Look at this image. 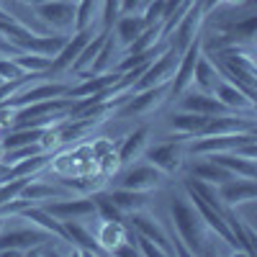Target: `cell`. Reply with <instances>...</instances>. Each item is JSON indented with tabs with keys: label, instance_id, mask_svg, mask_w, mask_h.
Listing matches in <instances>:
<instances>
[{
	"label": "cell",
	"instance_id": "cell-1",
	"mask_svg": "<svg viewBox=\"0 0 257 257\" xmlns=\"http://www.w3.org/2000/svg\"><path fill=\"white\" fill-rule=\"evenodd\" d=\"M170 211H173V221H175V229H178L180 244L188 249V254H206L208 252L206 234L211 229L203 224V219L198 216V211L193 208V203L188 198L178 196Z\"/></svg>",
	"mask_w": 257,
	"mask_h": 257
},
{
	"label": "cell",
	"instance_id": "cell-2",
	"mask_svg": "<svg viewBox=\"0 0 257 257\" xmlns=\"http://www.w3.org/2000/svg\"><path fill=\"white\" fill-rule=\"evenodd\" d=\"M167 95H170V82H160V85H152V88H144V90H134L113 113L118 118L149 116V113H155L160 105L167 100Z\"/></svg>",
	"mask_w": 257,
	"mask_h": 257
},
{
	"label": "cell",
	"instance_id": "cell-3",
	"mask_svg": "<svg viewBox=\"0 0 257 257\" xmlns=\"http://www.w3.org/2000/svg\"><path fill=\"white\" fill-rule=\"evenodd\" d=\"M52 237H54V234H49L47 229H41V226L13 229V231L0 229V254H29L31 249L47 244Z\"/></svg>",
	"mask_w": 257,
	"mask_h": 257
},
{
	"label": "cell",
	"instance_id": "cell-4",
	"mask_svg": "<svg viewBox=\"0 0 257 257\" xmlns=\"http://www.w3.org/2000/svg\"><path fill=\"white\" fill-rule=\"evenodd\" d=\"M41 24L52 26L57 34H72L75 31V0H41L31 6Z\"/></svg>",
	"mask_w": 257,
	"mask_h": 257
},
{
	"label": "cell",
	"instance_id": "cell-5",
	"mask_svg": "<svg viewBox=\"0 0 257 257\" xmlns=\"http://www.w3.org/2000/svg\"><path fill=\"white\" fill-rule=\"evenodd\" d=\"M185 137H178L173 142H162V144H155V147H147L144 155H147V162L155 165L160 173L165 175H175L180 173L183 167V160H185Z\"/></svg>",
	"mask_w": 257,
	"mask_h": 257
},
{
	"label": "cell",
	"instance_id": "cell-6",
	"mask_svg": "<svg viewBox=\"0 0 257 257\" xmlns=\"http://www.w3.org/2000/svg\"><path fill=\"white\" fill-rule=\"evenodd\" d=\"M203 18H206V13H203V8H201V0H193L190 3V8L185 11V16L178 21V26L170 31V47H173V52L180 57L193 41L198 39V31H201V24H203Z\"/></svg>",
	"mask_w": 257,
	"mask_h": 257
},
{
	"label": "cell",
	"instance_id": "cell-7",
	"mask_svg": "<svg viewBox=\"0 0 257 257\" xmlns=\"http://www.w3.org/2000/svg\"><path fill=\"white\" fill-rule=\"evenodd\" d=\"M93 36H95V24L88 26V29L72 31V39L67 36V41L62 44V49L52 57L49 70H47V72H41V77H44V75H62V72H70V64L77 59V54L82 52V47L88 44Z\"/></svg>",
	"mask_w": 257,
	"mask_h": 257
},
{
	"label": "cell",
	"instance_id": "cell-8",
	"mask_svg": "<svg viewBox=\"0 0 257 257\" xmlns=\"http://www.w3.org/2000/svg\"><path fill=\"white\" fill-rule=\"evenodd\" d=\"M203 54V41L201 36L193 41V44L178 57V64H175V72H173V80H170V95L173 98H180L190 85H193V72H196V62L198 57Z\"/></svg>",
	"mask_w": 257,
	"mask_h": 257
},
{
	"label": "cell",
	"instance_id": "cell-9",
	"mask_svg": "<svg viewBox=\"0 0 257 257\" xmlns=\"http://www.w3.org/2000/svg\"><path fill=\"white\" fill-rule=\"evenodd\" d=\"M128 170H123L121 178H118V185L121 188H132V190H157L165 185V173H160V170L155 165H126Z\"/></svg>",
	"mask_w": 257,
	"mask_h": 257
},
{
	"label": "cell",
	"instance_id": "cell-10",
	"mask_svg": "<svg viewBox=\"0 0 257 257\" xmlns=\"http://www.w3.org/2000/svg\"><path fill=\"white\" fill-rule=\"evenodd\" d=\"M216 193L224 206L234 208V206H242V203H252L257 198V183L252 178H229L224 183L216 185Z\"/></svg>",
	"mask_w": 257,
	"mask_h": 257
},
{
	"label": "cell",
	"instance_id": "cell-11",
	"mask_svg": "<svg viewBox=\"0 0 257 257\" xmlns=\"http://www.w3.org/2000/svg\"><path fill=\"white\" fill-rule=\"evenodd\" d=\"M180 111H190V113H201V116H221V113H237L229 111L226 105L213 95V93H203V90H185L180 95Z\"/></svg>",
	"mask_w": 257,
	"mask_h": 257
},
{
	"label": "cell",
	"instance_id": "cell-12",
	"mask_svg": "<svg viewBox=\"0 0 257 257\" xmlns=\"http://www.w3.org/2000/svg\"><path fill=\"white\" fill-rule=\"evenodd\" d=\"M239 132H254V118H239V113H221L208 116L201 126L198 137H213V134H239Z\"/></svg>",
	"mask_w": 257,
	"mask_h": 257
},
{
	"label": "cell",
	"instance_id": "cell-13",
	"mask_svg": "<svg viewBox=\"0 0 257 257\" xmlns=\"http://www.w3.org/2000/svg\"><path fill=\"white\" fill-rule=\"evenodd\" d=\"M121 77V72L116 70H105V72H98V75H80V82L77 85H70L67 88V98L77 100V98H90L95 93H103L105 88H111V85H116Z\"/></svg>",
	"mask_w": 257,
	"mask_h": 257
},
{
	"label": "cell",
	"instance_id": "cell-14",
	"mask_svg": "<svg viewBox=\"0 0 257 257\" xmlns=\"http://www.w3.org/2000/svg\"><path fill=\"white\" fill-rule=\"evenodd\" d=\"M41 208L49 211L52 216L57 219H85V216H93L95 213V206H93V198L90 196H77V198H62V201H54V203H41Z\"/></svg>",
	"mask_w": 257,
	"mask_h": 257
},
{
	"label": "cell",
	"instance_id": "cell-15",
	"mask_svg": "<svg viewBox=\"0 0 257 257\" xmlns=\"http://www.w3.org/2000/svg\"><path fill=\"white\" fill-rule=\"evenodd\" d=\"M128 224H132L134 229H137V234H142V237H147V239H152V242H157L167 254H175V247H173V242H170V237H167V231L160 226V221L157 219H152V216H147L144 211H132L128 213Z\"/></svg>",
	"mask_w": 257,
	"mask_h": 257
},
{
	"label": "cell",
	"instance_id": "cell-16",
	"mask_svg": "<svg viewBox=\"0 0 257 257\" xmlns=\"http://www.w3.org/2000/svg\"><path fill=\"white\" fill-rule=\"evenodd\" d=\"M64 224V234H67V242L75 247L77 254H108L95 239V234H90L77 219H62Z\"/></svg>",
	"mask_w": 257,
	"mask_h": 257
},
{
	"label": "cell",
	"instance_id": "cell-17",
	"mask_svg": "<svg viewBox=\"0 0 257 257\" xmlns=\"http://www.w3.org/2000/svg\"><path fill=\"white\" fill-rule=\"evenodd\" d=\"M254 29H257V16H247L239 24H226L221 26V36L213 41V47L221 49V47H234V44H249Z\"/></svg>",
	"mask_w": 257,
	"mask_h": 257
},
{
	"label": "cell",
	"instance_id": "cell-18",
	"mask_svg": "<svg viewBox=\"0 0 257 257\" xmlns=\"http://www.w3.org/2000/svg\"><path fill=\"white\" fill-rule=\"evenodd\" d=\"M147 137H149V126H137L132 134H126V139L121 142V147L116 149V155H118V162L121 167L126 165H132L134 160H139L144 155V149H147Z\"/></svg>",
	"mask_w": 257,
	"mask_h": 257
},
{
	"label": "cell",
	"instance_id": "cell-19",
	"mask_svg": "<svg viewBox=\"0 0 257 257\" xmlns=\"http://www.w3.org/2000/svg\"><path fill=\"white\" fill-rule=\"evenodd\" d=\"M213 95H216L229 111H237V113H242V111H247V113H254V98H249L244 90H239L237 85H231V82H219L216 85V90H213Z\"/></svg>",
	"mask_w": 257,
	"mask_h": 257
},
{
	"label": "cell",
	"instance_id": "cell-20",
	"mask_svg": "<svg viewBox=\"0 0 257 257\" xmlns=\"http://www.w3.org/2000/svg\"><path fill=\"white\" fill-rule=\"evenodd\" d=\"M111 201L118 206L121 213H132V211H144L152 201V190H132V188H116V190H108Z\"/></svg>",
	"mask_w": 257,
	"mask_h": 257
},
{
	"label": "cell",
	"instance_id": "cell-21",
	"mask_svg": "<svg viewBox=\"0 0 257 257\" xmlns=\"http://www.w3.org/2000/svg\"><path fill=\"white\" fill-rule=\"evenodd\" d=\"M206 157H211L216 165H221L224 170H229V173L237 175V178H252V180L257 178V165L249 157H242L237 152H213V155H206Z\"/></svg>",
	"mask_w": 257,
	"mask_h": 257
},
{
	"label": "cell",
	"instance_id": "cell-22",
	"mask_svg": "<svg viewBox=\"0 0 257 257\" xmlns=\"http://www.w3.org/2000/svg\"><path fill=\"white\" fill-rule=\"evenodd\" d=\"M18 219L34 221L36 226L47 229L49 234H54V237H59L62 242H67V234H64V224H62V219L52 216V213H49V211H44V208H41L39 203H36V206H26L24 211L18 213Z\"/></svg>",
	"mask_w": 257,
	"mask_h": 257
},
{
	"label": "cell",
	"instance_id": "cell-23",
	"mask_svg": "<svg viewBox=\"0 0 257 257\" xmlns=\"http://www.w3.org/2000/svg\"><path fill=\"white\" fill-rule=\"evenodd\" d=\"M113 29H116L118 47H128V44H132V41L147 29V21H144V16H142L139 11H137V13H121V16L116 18Z\"/></svg>",
	"mask_w": 257,
	"mask_h": 257
},
{
	"label": "cell",
	"instance_id": "cell-24",
	"mask_svg": "<svg viewBox=\"0 0 257 257\" xmlns=\"http://www.w3.org/2000/svg\"><path fill=\"white\" fill-rule=\"evenodd\" d=\"M219 82H221V72L216 70V64L208 59V54H201L196 62V72H193V85L203 93H213Z\"/></svg>",
	"mask_w": 257,
	"mask_h": 257
},
{
	"label": "cell",
	"instance_id": "cell-25",
	"mask_svg": "<svg viewBox=\"0 0 257 257\" xmlns=\"http://www.w3.org/2000/svg\"><path fill=\"white\" fill-rule=\"evenodd\" d=\"M111 31H98L90 41H88V44H85L82 47V52L77 54V59L70 64V72H75V77H80V75H85V72H88L90 70V64H93V59H95V54L100 52V47H103V41H105V36H108Z\"/></svg>",
	"mask_w": 257,
	"mask_h": 257
},
{
	"label": "cell",
	"instance_id": "cell-26",
	"mask_svg": "<svg viewBox=\"0 0 257 257\" xmlns=\"http://www.w3.org/2000/svg\"><path fill=\"white\" fill-rule=\"evenodd\" d=\"M49 162H52V152H39V155H34V157L18 160V162H13V165L8 167L6 180H13V178H31V175L39 173V170H44ZM6 180H3V183H6Z\"/></svg>",
	"mask_w": 257,
	"mask_h": 257
},
{
	"label": "cell",
	"instance_id": "cell-27",
	"mask_svg": "<svg viewBox=\"0 0 257 257\" xmlns=\"http://www.w3.org/2000/svg\"><path fill=\"white\" fill-rule=\"evenodd\" d=\"M190 175H193V178H198V180H206V183H213V185H219V183L234 178L229 170H224L221 165H216L211 157H203L201 162L190 165Z\"/></svg>",
	"mask_w": 257,
	"mask_h": 257
},
{
	"label": "cell",
	"instance_id": "cell-28",
	"mask_svg": "<svg viewBox=\"0 0 257 257\" xmlns=\"http://www.w3.org/2000/svg\"><path fill=\"white\" fill-rule=\"evenodd\" d=\"M208 116H201V113H190V111H180V113H173L170 116V128H175V132L185 139L190 137H198L201 126L206 123Z\"/></svg>",
	"mask_w": 257,
	"mask_h": 257
},
{
	"label": "cell",
	"instance_id": "cell-29",
	"mask_svg": "<svg viewBox=\"0 0 257 257\" xmlns=\"http://www.w3.org/2000/svg\"><path fill=\"white\" fill-rule=\"evenodd\" d=\"M95 239H98V244H100L105 252L111 254V249H113L118 242L126 239V226H123V221H103V224L98 226Z\"/></svg>",
	"mask_w": 257,
	"mask_h": 257
},
{
	"label": "cell",
	"instance_id": "cell-30",
	"mask_svg": "<svg viewBox=\"0 0 257 257\" xmlns=\"http://www.w3.org/2000/svg\"><path fill=\"white\" fill-rule=\"evenodd\" d=\"M57 193H59V188H54L52 183H41V180L31 178V180L24 185V190L18 193V198H24V201H29L31 206H36V203H44L47 198L57 196Z\"/></svg>",
	"mask_w": 257,
	"mask_h": 257
},
{
	"label": "cell",
	"instance_id": "cell-31",
	"mask_svg": "<svg viewBox=\"0 0 257 257\" xmlns=\"http://www.w3.org/2000/svg\"><path fill=\"white\" fill-rule=\"evenodd\" d=\"M116 49H118V41L108 34L105 36V41H103V47H100V52L95 54V59H93V64H90V70L85 72V75H98V72H105V70H111L113 67V57H116Z\"/></svg>",
	"mask_w": 257,
	"mask_h": 257
},
{
	"label": "cell",
	"instance_id": "cell-32",
	"mask_svg": "<svg viewBox=\"0 0 257 257\" xmlns=\"http://www.w3.org/2000/svg\"><path fill=\"white\" fill-rule=\"evenodd\" d=\"M90 198H93V206H95V213L100 216V221H123V213H121L118 206L111 201L108 193L93 190V193H90Z\"/></svg>",
	"mask_w": 257,
	"mask_h": 257
},
{
	"label": "cell",
	"instance_id": "cell-33",
	"mask_svg": "<svg viewBox=\"0 0 257 257\" xmlns=\"http://www.w3.org/2000/svg\"><path fill=\"white\" fill-rule=\"evenodd\" d=\"M13 59H16L26 72H31V75L47 72V70H49V64H52V57H44V54H29V52H21V54H16Z\"/></svg>",
	"mask_w": 257,
	"mask_h": 257
},
{
	"label": "cell",
	"instance_id": "cell-34",
	"mask_svg": "<svg viewBox=\"0 0 257 257\" xmlns=\"http://www.w3.org/2000/svg\"><path fill=\"white\" fill-rule=\"evenodd\" d=\"M29 72L21 67V64L13 59V57H6V59H0V77H3L6 82L11 80H18V77H26Z\"/></svg>",
	"mask_w": 257,
	"mask_h": 257
},
{
	"label": "cell",
	"instance_id": "cell-35",
	"mask_svg": "<svg viewBox=\"0 0 257 257\" xmlns=\"http://www.w3.org/2000/svg\"><path fill=\"white\" fill-rule=\"evenodd\" d=\"M142 16H144V21H147V26L162 24V16H165V0H149Z\"/></svg>",
	"mask_w": 257,
	"mask_h": 257
},
{
	"label": "cell",
	"instance_id": "cell-36",
	"mask_svg": "<svg viewBox=\"0 0 257 257\" xmlns=\"http://www.w3.org/2000/svg\"><path fill=\"white\" fill-rule=\"evenodd\" d=\"M134 239H137V249H139V254H147V257H167V252H165L157 242L142 237V234H137Z\"/></svg>",
	"mask_w": 257,
	"mask_h": 257
},
{
	"label": "cell",
	"instance_id": "cell-37",
	"mask_svg": "<svg viewBox=\"0 0 257 257\" xmlns=\"http://www.w3.org/2000/svg\"><path fill=\"white\" fill-rule=\"evenodd\" d=\"M111 254H116V257H137V254H139V249H137V244H134V242H128V234H126V239H123V242H118V244L111 249Z\"/></svg>",
	"mask_w": 257,
	"mask_h": 257
},
{
	"label": "cell",
	"instance_id": "cell-38",
	"mask_svg": "<svg viewBox=\"0 0 257 257\" xmlns=\"http://www.w3.org/2000/svg\"><path fill=\"white\" fill-rule=\"evenodd\" d=\"M90 152H93V160L98 162L103 155L116 152V147H113V142H108V139H98V142H93V144H90Z\"/></svg>",
	"mask_w": 257,
	"mask_h": 257
},
{
	"label": "cell",
	"instance_id": "cell-39",
	"mask_svg": "<svg viewBox=\"0 0 257 257\" xmlns=\"http://www.w3.org/2000/svg\"><path fill=\"white\" fill-rule=\"evenodd\" d=\"M147 0H121V13H137Z\"/></svg>",
	"mask_w": 257,
	"mask_h": 257
},
{
	"label": "cell",
	"instance_id": "cell-40",
	"mask_svg": "<svg viewBox=\"0 0 257 257\" xmlns=\"http://www.w3.org/2000/svg\"><path fill=\"white\" fill-rule=\"evenodd\" d=\"M0 54H3V57H16V54H21V49H16L8 39L0 36Z\"/></svg>",
	"mask_w": 257,
	"mask_h": 257
},
{
	"label": "cell",
	"instance_id": "cell-41",
	"mask_svg": "<svg viewBox=\"0 0 257 257\" xmlns=\"http://www.w3.org/2000/svg\"><path fill=\"white\" fill-rule=\"evenodd\" d=\"M11 18H13V21H18V18H16V16H11L6 8H0V21H11Z\"/></svg>",
	"mask_w": 257,
	"mask_h": 257
},
{
	"label": "cell",
	"instance_id": "cell-42",
	"mask_svg": "<svg viewBox=\"0 0 257 257\" xmlns=\"http://www.w3.org/2000/svg\"><path fill=\"white\" fill-rule=\"evenodd\" d=\"M18 3H24V6H36V3H41V0H18Z\"/></svg>",
	"mask_w": 257,
	"mask_h": 257
},
{
	"label": "cell",
	"instance_id": "cell-43",
	"mask_svg": "<svg viewBox=\"0 0 257 257\" xmlns=\"http://www.w3.org/2000/svg\"><path fill=\"white\" fill-rule=\"evenodd\" d=\"M3 221H6V219H0V229H3Z\"/></svg>",
	"mask_w": 257,
	"mask_h": 257
},
{
	"label": "cell",
	"instance_id": "cell-44",
	"mask_svg": "<svg viewBox=\"0 0 257 257\" xmlns=\"http://www.w3.org/2000/svg\"><path fill=\"white\" fill-rule=\"evenodd\" d=\"M3 82H6V80H3V77H0V85H3Z\"/></svg>",
	"mask_w": 257,
	"mask_h": 257
}]
</instances>
